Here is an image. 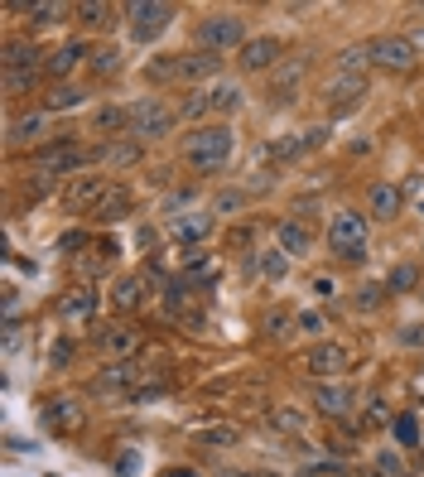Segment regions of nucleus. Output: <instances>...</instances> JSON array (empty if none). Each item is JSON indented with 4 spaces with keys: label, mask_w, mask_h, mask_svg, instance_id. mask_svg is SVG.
<instances>
[{
    "label": "nucleus",
    "mask_w": 424,
    "mask_h": 477,
    "mask_svg": "<svg viewBox=\"0 0 424 477\" xmlns=\"http://www.w3.org/2000/svg\"><path fill=\"white\" fill-rule=\"evenodd\" d=\"M68 357H73V343L59 338V343H53V353H49V362H53V367H68Z\"/></svg>",
    "instance_id": "44"
},
{
    "label": "nucleus",
    "mask_w": 424,
    "mask_h": 477,
    "mask_svg": "<svg viewBox=\"0 0 424 477\" xmlns=\"http://www.w3.org/2000/svg\"><path fill=\"white\" fill-rule=\"evenodd\" d=\"M366 207H372V217H381V222L401 217L405 188H401V184H372V188H366Z\"/></svg>",
    "instance_id": "17"
},
{
    "label": "nucleus",
    "mask_w": 424,
    "mask_h": 477,
    "mask_svg": "<svg viewBox=\"0 0 424 477\" xmlns=\"http://www.w3.org/2000/svg\"><path fill=\"white\" fill-rule=\"evenodd\" d=\"M145 82L164 87V82H183V68H179V53H160V59L145 63Z\"/></svg>",
    "instance_id": "29"
},
{
    "label": "nucleus",
    "mask_w": 424,
    "mask_h": 477,
    "mask_svg": "<svg viewBox=\"0 0 424 477\" xmlns=\"http://www.w3.org/2000/svg\"><path fill=\"white\" fill-rule=\"evenodd\" d=\"M179 125V111L164 106L160 96H140V102H131V140H164L169 131Z\"/></svg>",
    "instance_id": "3"
},
{
    "label": "nucleus",
    "mask_w": 424,
    "mask_h": 477,
    "mask_svg": "<svg viewBox=\"0 0 424 477\" xmlns=\"http://www.w3.org/2000/svg\"><path fill=\"white\" fill-rule=\"evenodd\" d=\"M34 82H39V73H5V92H10V96H24Z\"/></svg>",
    "instance_id": "41"
},
{
    "label": "nucleus",
    "mask_w": 424,
    "mask_h": 477,
    "mask_svg": "<svg viewBox=\"0 0 424 477\" xmlns=\"http://www.w3.org/2000/svg\"><path fill=\"white\" fill-rule=\"evenodd\" d=\"M92 73H97V78H111V73H121V49H116V44H102V49H92Z\"/></svg>",
    "instance_id": "34"
},
{
    "label": "nucleus",
    "mask_w": 424,
    "mask_h": 477,
    "mask_svg": "<svg viewBox=\"0 0 424 477\" xmlns=\"http://www.w3.org/2000/svg\"><path fill=\"white\" fill-rule=\"evenodd\" d=\"M372 63L391 68V73H405V68L419 63V49L410 44V34H381V39H372Z\"/></svg>",
    "instance_id": "7"
},
{
    "label": "nucleus",
    "mask_w": 424,
    "mask_h": 477,
    "mask_svg": "<svg viewBox=\"0 0 424 477\" xmlns=\"http://www.w3.org/2000/svg\"><path fill=\"white\" fill-rule=\"evenodd\" d=\"M189 203H193V188H179V193H169L164 213H169V217H179V207H189Z\"/></svg>",
    "instance_id": "43"
},
{
    "label": "nucleus",
    "mask_w": 424,
    "mask_h": 477,
    "mask_svg": "<svg viewBox=\"0 0 424 477\" xmlns=\"http://www.w3.org/2000/svg\"><path fill=\"white\" fill-rule=\"evenodd\" d=\"M59 318H68V324H92V318H97V294L88 285L68 289L59 299Z\"/></svg>",
    "instance_id": "18"
},
{
    "label": "nucleus",
    "mask_w": 424,
    "mask_h": 477,
    "mask_svg": "<svg viewBox=\"0 0 424 477\" xmlns=\"http://www.w3.org/2000/svg\"><path fill=\"white\" fill-rule=\"evenodd\" d=\"M401 343L405 347H424V324H405L401 328Z\"/></svg>",
    "instance_id": "45"
},
{
    "label": "nucleus",
    "mask_w": 424,
    "mask_h": 477,
    "mask_svg": "<svg viewBox=\"0 0 424 477\" xmlns=\"http://www.w3.org/2000/svg\"><path fill=\"white\" fill-rule=\"evenodd\" d=\"M44 68V53H39L30 39H5L0 49V73H39Z\"/></svg>",
    "instance_id": "14"
},
{
    "label": "nucleus",
    "mask_w": 424,
    "mask_h": 477,
    "mask_svg": "<svg viewBox=\"0 0 424 477\" xmlns=\"http://www.w3.org/2000/svg\"><path fill=\"white\" fill-rule=\"evenodd\" d=\"M366 419H372V425H386V419H391L386 400H372V410H366Z\"/></svg>",
    "instance_id": "48"
},
{
    "label": "nucleus",
    "mask_w": 424,
    "mask_h": 477,
    "mask_svg": "<svg viewBox=\"0 0 424 477\" xmlns=\"http://www.w3.org/2000/svg\"><path fill=\"white\" fill-rule=\"evenodd\" d=\"M290 324H300V318H290L285 308H275V314L265 318V328H271V338H290Z\"/></svg>",
    "instance_id": "42"
},
{
    "label": "nucleus",
    "mask_w": 424,
    "mask_h": 477,
    "mask_svg": "<svg viewBox=\"0 0 424 477\" xmlns=\"http://www.w3.org/2000/svg\"><path fill=\"white\" fill-rule=\"evenodd\" d=\"M116 472L131 477V472H135V454H121V458H116Z\"/></svg>",
    "instance_id": "52"
},
{
    "label": "nucleus",
    "mask_w": 424,
    "mask_h": 477,
    "mask_svg": "<svg viewBox=\"0 0 424 477\" xmlns=\"http://www.w3.org/2000/svg\"><path fill=\"white\" fill-rule=\"evenodd\" d=\"M135 376H140V362H111V367L97 372L92 390H97V396H131Z\"/></svg>",
    "instance_id": "13"
},
{
    "label": "nucleus",
    "mask_w": 424,
    "mask_h": 477,
    "mask_svg": "<svg viewBox=\"0 0 424 477\" xmlns=\"http://www.w3.org/2000/svg\"><path fill=\"white\" fill-rule=\"evenodd\" d=\"M203 444H212V448H232V444H242V429H236V425L203 429Z\"/></svg>",
    "instance_id": "38"
},
{
    "label": "nucleus",
    "mask_w": 424,
    "mask_h": 477,
    "mask_svg": "<svg viewBox=\"0 0 424 477\" xmlns=\"http://www.w3.org/2000/svg\"><path fill=\"white\" fill-rule=\"evenodd\" d=\"M314 294H318V299H333V294H337V285H333L328 275H323V280H314Z\"/></svg>",
    "instance_id": "49"
},
{
    "label": "nucleus",
    "mask_w": 424,
    "mask_h": 477,
    "mask_svg": "<svg viewBox=\"0 0 424 477\" xmlns=\"http://www.w3.org/2000/svg\"><path fill=\"white\" fill-rule=\"evenodd\" d=\"M300 328H304V333H323L328 324H323V314H314V308H309V314H300Z\"/></svg>",
    "instance_id": "46"
},
{
    "label": "nucleus",
    "mask_w": 424,
    "mask_h": 477,
    "mask_svg": "<svg viewBox=\"0 0 424 477\" xmlns=\"http://www.w3.org/2000/svg\"><path fill=\"white\" fill-rule=\"evenodd\" d=\"M251 271H256V275H265V280H285V271H290V256H285V251H261V256L256 261H251Z\"/></svg>",
    "instance_id": "32"
},
{
    "label": "nucleus",
    "mask_w": 424,
    "mask_h": 477,
    "mask_svg": "<svg viewBox=\"0 0 424 477\" xmlns=\"http://www.w3.org/2000/svg\"><path fill=\"white\" fill-rule=\"evenodd\" d=\"M381 472H386V477H401V458H395V454H381Z\"/></svg>",
    "instance_id": "50"
},
{
    "label": "nucleus",
    "mask_w": 424,
    "mask_h": 477,
    "mask_svg": "<svg viewBox=\"0 0 424 477\" xmlns=\"http://www.w3.org/2000/svg\"><path fill=\"white\" fill-rule=\"evenodd\" d=\"M265 425L280 429V434H304V415H300V410H290V405H280V410L265 415Z\"/></svg>",
    "instance_id": "35"
},
{
    "label": "nucleus",
    "mask_w": 424,
    "mask_h": 477,
    "mask_svg": "<svg viewBox=\"0 0 424 477\" xmlns=\"http://www.w3.org/2000/svg\"><path fill=\"white\" fill-rule=\"evenodd\" d=\"M357 304H362V308H376V304H381V285H362Z\"/></svg>",
    "instance_id": "47"
},
{
    "label": "nucleus",
    "mask_w": 424,
    "mask_h": 477,
    "mask_svg": "<svg viewBox=\"0 0 424 477\" xmlns=\"http://www.w3.org/2000/svg\"><path fill=\"white\" fill-rule=\"evenodd\" d=\"M207 116V92L198 87V92H189L183 96V106H179V121H203Z\"/></svg>",
    "instance_id": "37"
},
{
    "label": "nucleus",
    "mask_w": 424,
    "mask_h": 477,
    "mask_svg": "<svg viewBox=\"0 0 424 477\" xmlns=\"http://www.w3.org/2000/svg\"><path fill=\"white\" fill-rule=\"evenodd\" d=\"M92 160L97 164H106V170H131V164L145 160V145L131 135H121V140H102V145L92 150Z\"/></svg>",
    "instance_id": "11"
},
{
    "label": "nucleus",
    "mask_w": 424,
    "mask_h": 477,
    "mask_svg": "<svg viewBox=\"0 0 424 477\" xmlns=\"http://www.w3.org/2000/svg\"><path fill=\"white\" fill-rule=\"evenodd\" d=\"M352 386L343 381H314V405H318V415H328V419H343L352 415Z\"/></svg>",
    "instance_id": "15"
},
{
    "label": "nucleus",
    "mask_w": 424,
    "mask_h": 477,
    "mask_svg": "<svg viewBox=\"0 0 424 477\" xmlns=\"http://www.w3.org/2000/svg\"><path fill=\"white\" fill-rule=\"evenodd\" d=\"M140 289H145V280H140V275L116 280V289H111V308H135L140 304Z\"/></svg>",
    "instance_id": "33"
},
{
    "label": "nucleus",
    "mask_w": 424,
    "mask_h": 477,
    "mask_svg": "<svg viewBox=\"0 0 424 477\" xmlns=\"http://www.w3.org/2000/svg\"><path fill=\"white\" fill-rule=\"evenodd\" d=\"M125 20H131V39H135V44H150V39H160L169 30L174 5H164V0H131V5H125Z\"/></svg>",
    "instance_id": "5"
},
{
    "label": "nucleus",
    "mask_w": 424,
    "mask_h": 477,
    "mask_svg": "<svg viewBox=\"0 0 424 477\" xmlns=\"http://www.w3.org/2000/svg\"><path fill=\"white\" fill-rule=\"evenodd\" d=\"M73 15L88 24V30H106V24L116 20L121 10H116V5H106V0H82V5H73Z\"/></svg>",
    "instance_id": "27"
},
{
    "label": "nucleus",
    "mask_w": 424,
    "mask_h": 477,
    "mask_svg": "<svg viewBox=\"0 0 424 477\" xmlns=\"http://www.w3.org/2000/svg\"><path fill=\"white\" fill-rule=\"evenodd\" d=\"M232 207H242V193H222L217 198V213H232Z\"/></svg>",
    "instance_id": "51"
},
{
    "label": "nucleus",
    "mask_w": 424,
    "mask_h": 477,
    "mask_svg": "<svg viewBox=\"0 0 424 477\" xmlns=\"http://www.w3.org/2000/svg\"><path fill=\"white\" fill-rule=\"evenodd\" d=\"M395 439H401L405 448H415V444H419V425H415V415H401V419H395Z\"/></svg>",
    "instance_id": "40"
},
{
    "label": "nucleus",
    "mask_w": 424,
    "mask_h": 477,
    "mask_svg": "<svg viewBox=\"0 0 424 477\" xmlns=\"http://www.w3.org/2000/svg\"><path fill=\"white\" fill-rule=\"evenodd\" d=\"M337 63H343V73H362V68L372 63V44H352Z\"/></svg>",
    "instance_id": "39"
},
{
    "label": "nucleus",
    "mask_w": 424,
    "mask_h": 477,
    "mask_svg": "<svg viewBox=\"0 0 424 477\" xmlns=\"http://www.w3.org/2000/svg\"><path fill=\"white\" fill-rule=\"evenodd\" d=\"M106 193H111V179H102V174H82L78 184L63 188V207H68V213H97Z\"/></svg>",
    "instance_id": "9"
},
{
    "label": "nucleus",
    "mask_w": 424,
    "mask_h": 477,
    "mask_svg": "<svg viewBox=\"0 0 424 477\" xmlns=\"http://www.w3.org/2000/svg\"><path fill=\"white\" fill-rule=\"evenodd\" d=\"M82 102H88V92L73 87V82H59V87L44 96V111H78Z\"/></svg>",
    "instance_id": "31"
},
{
    "label": "nucleus",
    "mask_w": 424,
    "mask_h": 477,
    "mask_svg": "<svg viewBox=\"0 0 424 477\" xmlns=\"http://www.w3.org/2000/svg\"><path fill=\"white\" fill-rule=\"evenodd\" d=\"M203 92H207V116H232V111L246 106V92L236 82H212Z\"/></svg>",
    "instance_id": "23"
},
{
    "label": "nucleus",
    "mask_w": 424,
    "mask_h": 477,
    "mask_svg": "<svg viewBox=\"0 0 424 477\" xmlns=\"http://www.w3.org/2000/svg\"><path fill=\"white\" fill-rule=\"evenodd\" d=\"M169 236H174V242H183V246H198V242H207L212 236V217L203 213V217H174L169 222Z\"/></svg>",
    "instance_id": "25"
},
{
    "label": "nucleus",
    "mask_w": 424,
    "mask_h": 477,
    "mask_svg": "<svg viewBox=\"0 0 424 477\" xmlns=\"http://www.w3.org/2000/svg\"><path fill=\"white\" fill-rule=\"evenodd\" d=\"M39 135H44V111H24V116L10 121V145H30Z\"/></svg>",
    "instance_id": "30"
},
{
    "label": "nucleus",
    "mask_w": 424,
    "mask_h": 477,
    "mask_svg": "<svg viewBox=\"0 0 424 477\" xmlns=\"http://www.w3.org/2000/svg\"><path fill=\"white\" fill-rule=\"evenodd\" d=\"M246 44V20L242 15H207L203 24H198V49H207V53H242Z\"/></svg>",
    "instance_id": "4"
},
{
    "label": "nucleus",
    "mask_w": 424,
    "mask_h": 477,
    "mask_svg": "<svg viewBox=\"0 0 424 477\" xmlns=\"http://www.w3.org/2000/svg\"><path fill=\"white\" fill-rule=\"evenodd\" d=\"M328 251L347 265H362L366 261V217L362 213H337L328 222Z\"/></svg>",
    "instance_id": "2"
},
{
    "label": "nucleus",
    "mask_w": 424,
    "mask_h": 477,
    "mask_svg": "<svg viewBox=\"0 0 424 477\" xmlns=\"http://www.w3.org/2000/svg\"><path fill=\"white\" fill-rule=\"evenodd\" d=\"M366 96V73H337L328 87H323V102H328V111L337 116V111H352Z\"/></svg>",
    "instance_id": "10"
},
{
    "label": "nucleus",
    "mask_w": 424,
    "mask_h": 477,
    "mask_svg": "<svg viewBox=\"0 0 424 477\" xmlns=\"http://www.w3.org/2000/svg\"><path fill=\"white\" fill-rule=\"evenodd\" d=\"M304 367L314 381H343V372H347V347L343 343H314L309 347V357H304Z\"/></svg>",
    "instance_id": "8"
},
{
    "label": "nucleus",
    "mask_w": 424,
    "mask_h": 477,
    "mask_svg": "<svg viewBox=\"0 0 424 477\" xmlns=\"http://www.w3.org/2000/svg\"><path fill=\"white\" fill-rule=\"evenodd\" d=\"M131 207H135V198H131V193H125L121 184H111V193H106V198H102V207H97V222H121V217H131Z\"/></svg>",
    "instance_id": "26"
},
{
    "label": "nucleus",
    "mask_w": 424,
    "mask_h": 477,
    "mask_svg": "<svg viewBox=\"0 0 424 477\" xmlns=\"http://www.w3.org/2000/svg\"><path fill=\"white\" fill-rule=\"evenodd\" d=\"M10 10H20V15H30V24H59L68 15V5H59V0H30V5H10Z\"/></svg>",
    "instance_id": "28"
},
{
    "label": "nucleus",
    "mask_w": 424,
    "mask_h": 477,
    "mask_svg": "<svg viewBox=\"0 0 424 477\" xmlns=\"http://www.w3.org/2000/svg\"><path fill=\"white\" fill-rule=\"evenodd\" d=\"M160 477H198V472H193V468H164Z\"/></svg>",
    "instance_id": "54"
},
{
    "label": "nucleus",
    "mask_w": 424,
    "mask_h": 477,
    "mask_svg": "<svg viewBox=\"0 0 424 477\" xmlns=\"http://www.w3.org/2000/svg\"><path fill=\"white\" fill-rule=\"evenodd\" d=\"M275 246L285 251L290 261H300V256H309V246H314V236H309V227L300 217H290V222H280L275 227Z\"/></svg>",
    "instance_id": "21"
},
{
    "label": "nucleus",
    "mask_w": 424,
    "mask_h": 477,
    "mask_svg": "<svg viewBox=\"0 0 424 477\" xmlns=\"http://www.w3.org/2000/svg\"><path fill=\"white\" fill-rule=\"evenodd\" d=\"M236 63H242V73H271L280 63V39L261 34V39H246L242 53H236Z\"/></svg>",
    "instance_id": "12"
},
{
    "label": "nucleus",
    "mask_w": 424,
    "mask_h": 477,
    "mask_svg": "<svg viewBox=\"0 0 424 477\" xmlns=\"http://www.w3.org/2000/svg\"><path fill=\"white\" fill-rule=\"evenodd\" d=\"M232 150H236V131H232L227 121L193 125L189 140H183V160H189L193 174H217V170H227Z\"/></svg>",
    "instance_id": "1"
},
{
    "label": "nucleus",
    "mask_w": 424,
    "mask_h": 477,
    "mask_svg": "<svg viewBox=\"0 0 424 477\" xmlns=\"http://www.w3.org/2000/svg\"><path fill=\"white\" fill-rule=\"evenodd\" d=\"M318 140H323V131H309V135H285V140H275V145H261V160L290 164V160H300L304 150H314Z\"/></svg>",
    "instance_id": "19"
},
{
    "label": "nucleus",
    "mask_w": 424,
    "mask_h": 477,
    "mask_svg": "<svg viewBox=\"0 0 424 477\" xmlns=\"http://www.w3.org/2000/svg\"><path fill=\"white\" fill-rule=\"evenodd\" d=\"M97 343H102V353H111L116 362H135V353H140V343H145V338H140L135 328H111Z\"/></svg>",
    "instance_id": "24"
},
{
    "label": "nucleus",
    "mask_w": 424,
    "mask_h": 477,
    "mask_svg": "<svg viewBox=\"0 0 424 477\" xmlns=\"http://www.w3.org/2000/svg\"><path fill=\"white\" fill-rule=\"evenodd\" d=\"M179 68H183V82H217V73H222V53H207V49L179 53Z\"/></svg>",
    "instance_id": "16"
},
{
    "label": "nucleus",
    "mask_w": 424,
    "mask_h": 477,
    "mask_svg": "<svg viewBox=\"0 0 424 477\" xmlns=\"http://www.w3.org/2000/svg\"><path fill=\"white\" fill-rule=\"evenodd\" d=\"M415 285H419V271H415V265H395L391 280H386V289H391V294H410Z\"/></svg>",
    "instance_id": "36"
},
{
    "label": "nucleus",
    "mask_w": 424,
    "mask_h": 477,
    "mask_svg": "<svg viewBox=\"0 0 424 477\" xmlns=\"http://www.w3.org/2000/svg\"><path fill=\"white\" fill-rule=\"evenodd\" d=\"M82 419H88V415H82V405L78 400H49L44 405V425L53 429V434H73V429H82Z\"/></svg>",
    "instance_id": "20"
},
{
    "label": "nucleus",
    "mask_w": 424,
    "mask_h": 477,
    "mask_svg": "<svg viewBox=\"0 0 424 477\" xmlns=\"http://www.w3.org/2000/svg\"><path fill=\"white\" fill-rule=\"evenodd\" d=\"M232 477H256V472H232Z\"/></svg>",
    "instance_id": "55"
},
{
    "label": "nucleus",
    "mask_w": 424,
    "mask_h": 477,
    "mask_svg": "<svg viewBox=\"0 0 424 477\" xmlns=\"http://www.w3.org/2000/svg\"><path fill=\"white\" fill-rule=\"evenodd\" d=\"M34 164H39V174L59 179V174H73V170H82V164H97V160H92V150L73 145V140H53V145L34 150Z\"/></svg>",
    "instance_id": "6"
},
{
    "label": "nucleus",
    "mask_w": 424,
    "mask_h": 477,
    "mask_svg": "<svg viewBox=\"0 0 424 477\" xmlns=\"http://www.w3.org/2000/svg\"><path fill=\"white\" fill-rule=\"evenodd\" d=\"M410 44H415V49H424V20L415 24V30H410Z\"/></svg>",
    "instance_id": "53"
},
{
    "label": "nucleus",
    "mask_w": 424,
    "mask_h": 477,
    "mask_svg": "<svg viewBox=\"0 0 424 477\" xmlns=\"http://www.w3.org/2000/svg\"><path fill=\"white\" fill-rule=\"evenodd\" d=\"M82 59H88V44H82V39H68V44H59V49H53L49 59H44V73L63 82V78L73 73V68H78Z\"/></svg>",
    "instance_id": "22"
}]
</instances>
